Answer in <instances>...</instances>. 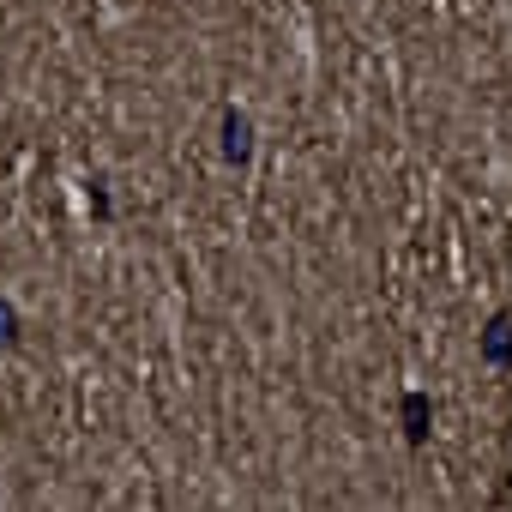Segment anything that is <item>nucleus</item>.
<instances>
[{
  "mask_svg": "<svg viewBox=\"0 0 512 512\" xmlns=\"http://www.w3.org/2000/svg\"><path fill=\"white\" fill-rule=\"evenodd\" d=\"M223 163L229 169H247L253 163V115L247 109H223Z\"/></svg>",
  "mask_w": 512,
  "mask_h": 512,
  "instance_id": "f257e3e1",
  "label": "nucleus"
},
{
  "mask_svg": "<svg viewBox=\"0 0 512 512\" xmlns=\"http://www.w3.org/2000/svg\"><path fill=\"white\" fill-rule=\"evenodd\" d=\"M398 416H404V440H410V446H422V440L434 434V404H428V392H404V398H398Z\"/></svg>",
  "mask_w": 512,
  "mask_h": 512,
  "instance_id": "f03ea898",
  "label": "nucleus"
},
{
  "mask_svg": "<svg viewBox=\"0 0 512 512\" xmlns=\"http://www.w3.org/2000/svg\"><path fill=\"white\" fill-rule=\"evenodd\" d=\"M482 362L488 368H512V314L506 308L482 326Z\"/></svg>",
  "mask_w": 512,
  "mask_h": 512,
  "instance_id": "7ed1b4c3",
  "label": "nucleus"
},
{
  "mask_svg": "<svg viewBox=\"0 0 512 512\" xmlns=\"http://www.w3.org/2000/svg\"><path fill=\"white\" fill-rule=\"evenodd\" d=\"M19 332H25V326H19V308L0 296V350H19Z\"/></svg>",
  "mask_w": 512,
  "mask_h": 512,
  "instance_id": "20e7f679",
  "label": "nucleus"
},
{
  "mask_svg": "<svg viewBox=\"0 0 512 512\" xmlns=\"http://www.w3.org/2000/svg\"><path fill=\"white\" fill-rule=\"evenodd\" d=\"M91 211H97V217H109V193H103V181H91Z\"/></svg>",
  "mask_w": 512,
  "mask_h": 512,
  "instance_id": "39448f33",
  "label": "nucleus"
}]
</instances>
